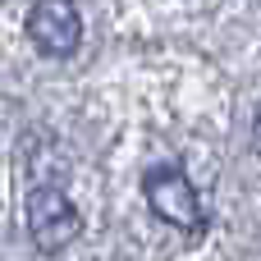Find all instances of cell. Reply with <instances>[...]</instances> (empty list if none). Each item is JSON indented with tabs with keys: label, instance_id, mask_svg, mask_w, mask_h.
Instances as JSON below:
<instances>
[{
	"label": "cell",
	"instance_id": "cell-3",
	"mask_svg": "<svg viewBox=\"0 0 261 261\" xmlns=\"http://www.w3.org/2000/svg\"><path fill=\"white\" fill-rule=\"evenodd\" d=\"M28 37L41 55L50 60H69L83 41V14L73 0H37L28 14Z\"/></svg>",
	"mask_w": 261,
	"mask_h": 261
},
{
	"label": "cell",
	"instance_id": "cell-4",
	"mask_svg": "<svg viewBox=\"0 0 261 261\" xmlns=\"http://www.w3.org/2000/svg\"><path fill=\"white\" fill-rule=\"evenodd\" d=\"M252 151L261 156V106H257V119H252Z\"/></svg>",
	"mask_w": 261,
	"mask_h": 261
},
{
	"label": "cell",
	"instance_id": "cell-1",
	"mask_svg": "<svg viewBox=\"0 0 261 261\" xmlns=\"http://www.w3.org/2000/svg\"><path fill=\"white\" fill-rule=\"evenodd\" d=\"M142 197L165 225H174L184 234H202L206 229V206H202L193 179L184 174V165H151L142 174Z\"/></svg>",
	"mask_w": 261,
	"mask_h": 261
},
{
	"label": "cell",
	"instance_id": "cell-2",
	"mask_svg": "<svg viewBox=\"0 0 261 261\" xmlns=\"http://www.w3.org/2000/svg\"><path fill=\"white\" fill-rule=\"evenodd\" d=\"M23 216H28V234H32L37 252H46V257L64 252V248L83 234V216H78V206L64 197V188H32Z\"/></svg>",
	"mask_w": 261,
	"mask_h": 261
}]
</instances>
